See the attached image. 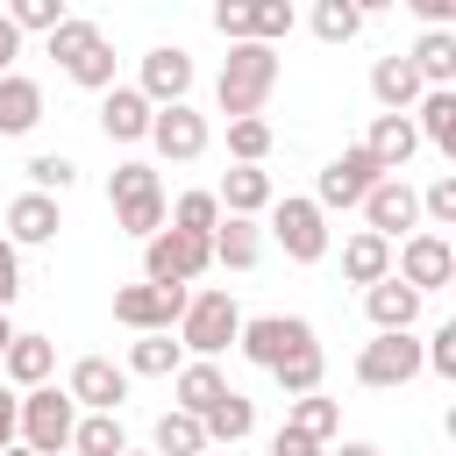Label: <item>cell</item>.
I'll return each instance as SVG.
<instances>
[{
	"label": "cell",
	"instance_id": "6da1fadb",
	"mask_svg": "<svg viewBox=\"0 0 456 456\" xmlns=\"http://www.w3.org/2000/svg\"><path fill=\"white\" fill-rule=\"evenodd\" d=\"M271 86H278V50H271V43H228V64H221V78H214L221 114H228V121L264 114Z\"/></svg>",
	"mask_w": 456,
	"mask_h": 456
},
{
	"label": "cell",
	"instance_id": "7a4b0ae2",
	"mask_svg": "<svg viewBox=\"0 0 456 456\" xmlns=\"http://www.w3.org/2000/svg\"><path fill=\"white\" fill-rule=\"evenodd\" d=\"M242 335V306L221 292V285H207V292H192L185 299V314H178V349H192V356H221L228 342Z\"/></svg>",
	"mask_w": 456,
	"mask_h": 456
},
{
	"label": "cell",
	"instance_id": "3957f363",
	"mask_svg": "<svg viewBox=\"0 0 456 456\" xmlns=\"http://www.w3.org/2000/svg\"><path fill=\"white\" fill-rule=\"evenodd\" d=\"M71 428H78V406H71V392H57V385H28V392H21L14 442H28L36 456H64V449H71Z\"/></svg>",
	"mask_w": 456,
	"mask_h": 456
},
{
	"label": "cell",
	"instance_id": "277c9868",
	"mask_svg": "<svg viewBox=\"0 0 456 456\" xmlns=\"http://www.w3.org/2000/svg\"><path fill=\"white\" fill-rule=\"evenodd\" d=\"M214 264V235H185V228H157L142 242V278L150 285H192Z\"/></svg>",
	"mask_w": 456,
	"mask_h": 456
},
{
	"label": "cell",
	"instance_id": "5b68a950",
	"mask_svg": "<svg viewBox=\"0 0 456 456\" xmlns=\"http://www.w3.org/2000/svg\"><path fill=\"white\" fill-rule=\"evenodd\" d=\"M392 278L413 285L420 299L442 292V285L456 278V249H449V235H442V228H413V235H399V249H392Z\"/></svg>",
	"mask_w": 456,
	"mask_h": 456
},
{
	"label": "cell",
	"instance_id": "8992f818",
	"mask_svg": "<svg viewBox=\"0 0 456 456\" xmlns=\"http://www.w3.org/2000/svg\"><path fill=\"white\" fill-rule=\"evenodd\" d=\"M185 299H192L185 285H150V278H142V285H121V292H114V321L135 328V335H171L178 314H185Z\"/></svg>",
	"mask_w": 456,
	"mask_h": 456
},
{
	"label": "cell",
	"instance_id": "52a82bcc",
	"mask_svg": "<svg viewBox=\"0 0 456 456\" xmlns=\"http://www.w3.org/2000/svg\"><path fill=\"white\" fill-rule=\"evenodd\" d=\"M406 378H420V342H413V328H392V335H378V342L356 349V385L399 392Z\"/></svg>",
	"mask_w": 456,
	"mask_h": 456
},
{
	"label": "cell",
	"instance_id": "ba28073f",
	"mask_svg": "<svg viewBox=\"0 0 456 456\" xmlns=\"http://www.w3.org/2000/svg\"><path fill=\"white\" fill-rule=\"evenodd\" d=\"M378 178H385V171H378V157H370L363 142H349L342 157H328V164H321L314 207H321V214H335V207H363V192H370Z\"/></svg>",
	"mask_w": 456,
	"mask_h": 456
},
{
	"label": "cell",
	"instance_id": "9c48e42d",
	"mask_svg": "<svg viewBox=\"0 0 456 456\" xmlns=\"http://www.w3.org/2000/svg\"><path fill=\"white\" fill-rule=\"evenodd\" d=\"M314 342V321H299V314H256V321H242V335H235V349L256 363V370H278L292 349H306Z\"/></svg>",
	"mask_w": 456,
	"mask_h": 456
},
{
	"label": "cell",
	"instance_id": "30bf717a",
	"mask_svg": "<svg viewBox=\"0 0 456 456\" xmlns=\"http://www.w3.org/2000/svg\"><path fill=\"white\" fill-rule=\"evenodd\" d=\"M164 164H192V157H207V114L200 107H185V100H171V107H157L150 114V135H142Z\"/></svg>",
	"mask_w": 456,
	"mask_h": 456
},
{
	"label": "cell",
	"instance_id": "8fae6325",
	"mask_svg": "<svg viewBox=\"0 0 456 456\" xmlns=\"http://www.w3.org/2000/svg\"><path fill=\"white\" fill-rule=\"evenodd\" d=\"M271 235L285 242L292 264H321L328 256V214L314 200H271Z\"/></svg>",
	"mask_w": 456,
	"mask_h": 456
},
{
	"label": "cell",
	"instance_id": "7c38bea8",
	"mask_svg": "<svg viewBox=\"0 0 456 456\" xmlns=\"http://www.w3.org/2000/svg\"><path fill=\"white\" fill-rule=\"evenodd\" d=\"M64 392H71V406H86V413H121V399H128V370L107 363V356H78Z\"/></svg>",
	"mask_w": 456,
	"mask_h": 456
},
{
	"label": "cell",
	"instance_id": "4fadbf2b",
	"mask_svg": "<svg viewBox=\"0 0 456 456\" xmlns=\"http://www.w3.org/2000/svg\"><path fill=\"white\" fill-rule=\"evenodd\" d=\"M135 93H142L150 107H171V100H185V93H192V50H178V43H157V50L142 57V78H135Z\"/></svg>",
	"mask_w": 456,
	"mask_h": 456
},
{
	"label": "cell",
	"instance_id": "5bb4252c",
	"mask_svg": "<svg viewBox=\"0 0 456 456\" xmlns=\"http://www.w3.org/2000/svg\"><path fill=\"white\" fill-rule=\"evenodd\" d=\"M363 221H370V235H413V221H420V192L406 185V178H378L370 192H363Z\"/></svg>",
	"mask_w": 456,
	"mask_h": 456
},
{
	"label": "cell",
	"instance_id": "9a60e30c",
	"mask_svg": "<svg viewBox=\"0 0 456 456\" xmlns=\"http://www.w3.org/2000/svg\"><path fill=\"white\" fill-rule=\"evenodd\" d=\"M57 228H64V214H57L50 192L7 200V242H14V249H43V242H57Z\"/></svg>",
	"mask_w": 456,
	"mask_h": 456
},
{
	"label": "cell",
	"instance_id": "2e32d148",
	"mask_svg": "<svg viewBox=\"0 0 456 456\" xmlns=\"http://www.w3.org/2000/svg\"><path fill=\"white\" fill-rule=\"evenodd\" d=\"M150 114H157V107H150L135 86H107V93H100V135H107V142H142V135H150Z\"/></svg>",
	"mask_w": 456,
	"mask_h": 456
},
{
	"label": "cell",
	"instance_id": "e0dca14e",
	"mask_svg": "<svg viewBox=\"0 0 456 456\" xmlns=\"http://www.w3.org/2000/svg\"><path fill=\"white\" fill-rule=\"evenodd\" d=\"M363 150L378 157V171H385V178H399V171L413 164V150H420L413 114H378V121H370V135H363Z\"/></svg>",
	"mask_w": 456,
	"mask_h": 456
},
{
	"label": "cell",
	"instance_id": "ac0fdd59",
	"mask_svg": "<svg viewBox=\"0 0 456 456\" xmlns=\"http://www.w3.org/2000/svg\"><path fill=\"white\" fill-rule=\"evenodd\" d=\"M363 314H370V328H378V335L413 328V321H420V292H413V285H399V278H378V285H363Z\"/></svg>",
	"mask_w": 456,
	"mask_h": 456
},
{
	"label": "cell",
	"instance_id": "d6986e66",
	"mask_svg": "<svg viewBox=\"0 0 456 456\" xmlns=\"http://www.w3.org/2000/svg\"><path fill=\"white\" fill-rule=\"evenodd\" d=\"M0 370H7V385H50V370H57V342L50 335H14L7 349H0Z\"/></svg>",
	"mask_w": 456,
	"mask_h": 456
},
{
	"label": "cell",
	"instance_id": "ffe728a7",
	"mask_svg": "<svg viewBox=\"0 0 456 456\" xmlns=\"http://www.w3.org/2000/svg\"><path fill=\"white\" fill-rule=\"evenodd\" d=\"M420 93H428V86H420V71H413V64H406V57H399V50H392V57H378V64H370V100H378V107H385V114H406V107H413V100H420Z\"/></svg>",
	"mask_w": 456,
	"mask_h": 456
},
{
	"label": "cell",
	"instance_id": "44dd1931",
	"mask_svg": "<svg viewBox=\"0 0 456 456\" xmlns=\"http://www.w3.org/2000/svg\"><path fill=\"white\" fill-rule=\"evenodd\" d=\"M413 107H420V114H413V135L435 142L442 157H456V86H428Z\"/></svg>",
	"mask_w": 456,
	"mask_h": 456
},
{
	"label": "cell",
	"instance_id": "7402d4cb",
	"mask_svg": "<svg viewBox=\"0 0 456 456\" xmlns=\"http://www.w3.org/2000/svg\"><path fill=\"white\" fill-rule=\"evenodd\" d=\"M214 200H221V214H264L271 207V171L264 164H228V178L214 185Z\"/></svg>",
	"mask_w": 456,
	"mask_h": 456
},
{
	"label": "cell",
	"instance_id": "603a6c76",
	"mask_svg": "<svg viewBox=\"0 0 456 456\" xmlns=\"http://www.w3.org/2000/svg\"><path fill=\"white\" fill-rule=\"evenodd\" d=\"M256 256H264V228H256L249 214H221V221H214V264L249 271Z\"/></svg>",
	"mask_w": 456,
	"mask_h": 456
},
{
	"label": "cell",
	"instance_id": "cb8c5ba5",
	"mask_svg": "<svg viewBox=\"0 0 456 456\" xmlns=\"http://www.w3.org/2000/svg\"><path fill=\"white\" fill-rule=\"evenodd\" d=\"M171 392H178V399H171V406H178V413H192V420H200V413H207V406H214V399H221V392H228V378H221V370H214V363H207V356H192V363H178V370H171Z\"/></svg>",
	"mask_w": 456,
	"mask_h": 456
},
{
	"label": "cell",
	"instance_id": "d4e9b609",
	"mask_svg": "<svg viewBox=\"0 0 456 456\" xmlns=\"http://www.w3.org/2000/svg\"><path fill=\"white\" fill-rule=\"evenodd\" d=\"M406 64L420 71V86H456V28H420Z\"/></svg>",
	"mask_w": 456,
	"mask_h": 456
},
{
	"label": "cell",
	"instance_id": "484cf974",
	"mask_svg": "<svg viewBox=\"0 0 456 456\" xmlns=\"http://www.w3.org/2000/svg\"><path fill=\"white\" fill-rule=\"evenodd\" d=\"M342 278H349V285H378V278H392V242L370 235V228H356V235L342 242Z\"/></svg>",
	"mask_w": 456,
	"mask_h": 456
},
{
	"label": "cell",
	"instance_id": "4316f807",
	"mask_svg": "<svg viewBox=\"0 0 456 456\" xmlns=\"http://www.w3.org/2000/svg\"><path fill=\"white\" fill-rule=\"evenodd\" d=\"M36 121H43V86L21 78V71H7L0 78V135H28Z\"/></svg>",
	"mask_w": 456,
	"mask_h": 456
},
{
	"label": "cell",
	"instance_id": "83f0119b",
	"mask_svg": "<svg viewBox=\"0 0 456 456\" xmlns=\"http://www.w3.org/2000/svg\"><path fill=\"white\" fill-rule=\"evenodd\" d=\"M278 428H292V435H306V442H335L342 406H335V399H321V392H299V399L285 406V420H278Z\"/></svg>",
	"mask_w": 456,
	"mask_h": 456
},
{
	"label": "cell",
	"instance_id": "f1b7e54d",
	"mask_svg": "<svg viewBox=\"0 0 456 456\" xmlns=\"http://www.w3.org/2000/svg\"><path fill=\"white\" fill-rule=\"evenodd\" d=\"M200 428H207V442H242V435L256 428V406H249V399L228 385V392H221V399L200 413Z\"/></svg>",
	"mask_w": 456,
	"mask_h": 456
},
{
	"label": "cell",
	"instance_id": "f546056e",
	"mask_svg": "<svg viewBox=\"0 0 456 456\" xmlns=\"http://www.w3.org/2000/svg\"><path fill=\"white\" fill-rule=\"evenodd\" d=\"M207 449V428L192 420V413H157V428H150V456H200Z\"/></svg>",
	"mask_w": 456,
	"mask_h": 456
},
{
	"label": "cell",
	"instance_id": "4dcf8cb0",
	"mask_svg": "<svg viewBox=\"0 0 456 456\" xmlns=\"http://www.w3.org/2000/svg\"><path fill=\"white\" fill-rule=\"evenodd\" d=\"M271 378H278V392H285V399L321 392V378H328V349H321V342H306V349H292V356H285Z\"/></svg>",
	"mask_w": 456,
	"mask_h": 456
},
{
	"label": "cell",
	"instance_id": "1f68e13d",
	"mask_svg": "<svg viewBox=\"0 0 456 456\" xmlns=\"http://www.w3.org/2000/svg\"><path fill=\"white\" fill-rule=\"evenodd\" d=\"M128 435H121V413H78L71 428V456H121Z\"/></svg>",
	"mask_w": 456,
	"mask_h": 456
},
{
	"label": "cell",
	"instance_id": "d6a6232c",
	"mask_svg": "<svg viewBox=\"0 0 456 456\" xmlns=\"http://www.w3.org/2000/svg\"><path fill=\"white\" fill-rule=\"evenodd\" d=\"M21 171H28V192H50V200L78 185V164H71L64 150H36V157H28Z\"/></svg>",
	"mask_w": 456,
	"mask_h": 456
},
{
	"label": "cell",
	"instance_id": "836d02e7",
	"mask_svg": "<svg viewBox=\"0 0 456 456\" xmlns=\"http://www.w3.org/2000/svg\"><path fill=\"white\" fill-rule=\"evenodd\" d=\"M178 363H185V356H178V342H171V335H142V342L128 349V363H121V370H128V378H171Z\"/></svg>",
	"mask_w": 456,
	"mask_h": 456
},
{
	"label": "cell",
	"instance_id": "e575fe53",
	"mask_svg": "<svg viewBox=\"0 0 456 456\" xmlns=\"http://www.w3.org/2000/svg\"><path fill=\"white\" fill-rule=\"evenodd\" d=\"M93 43H100V21H78V14H64V21L50 28V57H57L64 71H71V64H78Z\"/></svg>",
	"mask_w": 456,
	"mask_h": 456
},
{
	"label": "cell",
	"instance_id": "d590c367",
	"mask_svg": "<svg viewBox=\"0 0 456 456\" xmlns=\"http://www.w3.org/2000/svg\"><path fill=\"white\" fill-rule=\"evenodd\" d=\"M228 157H235V164H264V157H271V121H264V114L228 121Z\"/></svg>",
	"mask_w": 456,
	"mask_h": 456
},
{
	"label": "cell",
	"instance_id": "8d00e7d4",
	"mask_svg": "<svg viewBox=\"0 0 456 456\" xmlns=\"http://www.w3.org/2000/svg\"><path fill=\"white\" fill-rule=\"evenodd\" d=\"M164 207H171L164 192H150V200H121V207H114V228L135 235V242H150V235L164 228Z\"/></svg>",
	"mask_w": 456,
	"mask_h": 456
},
{
	"label": "cell",
	"instance_id": "74e56055",
	"mask_svg": "<svg viewBox=\"0 0 456 456\" xmlns=\"http://www.w3.org/2000/svg\"><path fill=\"white\" fill-rule=\"evenodd\" d=\"M164 221H171V228H185V235H214L221 200H214V192H178V207H164Z\"/></svg>",
	"mask_w": 456,
	"mask_h": 456
},
{
	"label": "cell",
	"instance_id": "f35d334b",
	"mask_svg": "<svg viewBox=\"0 0 456 456\" xmlns=\"http://www.w3.org/2000/svg\"><path fill=\"white\" fill-rule=\"evenodd\" d=\"M314 36L321 43H356L363 36V14L349 0H314Z\"/></svg>",
	"mask_w": 456,
	"mask_h": 456
},
{
	"label": "cell",
	"instance_id": "ab89813d",
	"mask_svg": "<svg viewBox=\"0 0 456 456\" xmlns=\"http://www.w3.org/2000/svg\"><path fill=\"white\" fill-rule=\"evenodd\" d=\"M0 14H7L21 36H28V28H36V36H50V28L64 21V0H0Z\"/></svg>",
	"mask_w": 456,
	"mask_h": 456
},
{
	"label": "cell",
	"instance_id": "60d3db41",
	"mask_svg": "<svg viewBox=\"0 0 456 456\" xmlns=\"http://www.w3.org/2000/svg\"><path fill=\"white\" fill-rule=\"evenodd\" d=\"M71 86H86V93H107V86H114V43H107V36L71 64Z\"/></svg>",
	"mask_w": 456,
	"mask_h": 456
},
{
	"label": "cell",
	"instance_id": "b9f144b4",
	"mask_svg": "<svg viewBox=\"0 0 456 456\" xmlns=\"http://www.w3.org/2000/svg\"><path fill=\"white\" fill-rule=\"evenodd\" d=\"M292 36V0H256V14H249V43H285Z\"/></svg>",
	"mask_w": 456,
	"mask_h": 456
},
{
	"label": "cell",
	"instance_id": "7bdbcfd3",
	"mask_svg": "<svg viewBox=\"0 0 456 456\" xmlns=\"http://www.w3.org/2000/svg\"><path fill=\"white\" fill-rule=\"evenodd\" d=\"M150 192H164L150 164H114V178H107V200H114V207H121V200H150Z\"/></svg>",
	"mask_w": 456,
	"mask_h": 456
},
{
	"label": "cell",
	"instance_id": "ee69618b",
	"mask_svg": "<svg viewBox=\"0 0 456 456\" xmlns=\"http://www.w3.org/2000/svg\"><path fill=\"white\" fill-rule=\"evenodd\" d=\"M420 214H428L435 228H456V178H435V185L420 192Z\"/></svg>",
	"mask_w": 456,
	"mask_h": 456
},
{
	"label": "cell",
	"instance_id": "f6af8a7d",
	"mask_svg": "<svg viewBox=\"0 0 456 456\" xmlns=\"http://www.w3.org/2000/svg\"><path fill=\"white\" fill-rule=\"evenodd\" d=\"M249 14H256V0H214V28L228 43H249Z\"/></svg>",
	"mask_w": 456,
	"mask_h": 456
},
{
	"label": "cell",
	"instance_id": "bcb514c9",
	"mask_svg": "<svg viewBox=\"0 0 456 456\" xmlns=\"http://www.w3.org/2000/svg\"><path fill=\"white\" fill-rule=\"evenodd\" d=\"M14 299H21V249L0 235V314H7Z\"/></svg>",
	"mask_w": 456,
	"mask_h": 456
},
{
	"label": "cell",
	"instance_id": "7dc6e473",
	"mask_svg": "<svg viewBox=\"0 0 456 456\" xmlns=\"http://www.w3.org/2000/svg\"><path fill=\"white\" fill-rule=\"evenodd\" d=\"M399 7H413L428 28H449V21H456V0H399Z\"/></svg>",
	"mask_w": 456,
	"mask_h": 456
},
{
	"label": "cell",
	"instance_id": "c3c4849f",
	"mask_svg": "<svg viewBox=\"0 0 456 456\" xmlns=\"http://www.w3.org/2000/svg\"><path fill=\"white\" fill-rule=\"evenodd\" d=\"M271 456H328V442H306V435H292V428H278V442H271Z\"/></svg>",
	"mask_w": 456,
	"mask_h": 456
},
{
	"label": "cell",
	"instance_id": "681fc988",
	"mask_svg": "<svg viewBox=\"0 0 456 456\" xmlns=\"http://www.w3.org/2000/svg\"><path fill=\"white\" fill-rule=\"evenodd\" d=\"M14 57H21V28H14L7 14H0V78L14 71Z\"/></svg>",
	"mask_w": 456,
	"mask_h": 456
},
{
	"label": "cell",
	"instance_id": "f907efd6",
	"mask_svg": "<svg viewBox=\"0 0 456 456\" xmlns=\"http://www.w3.org/2000/svg\"><path fill=\"white\" fill-rule=\"evenodd\" d=\"M14 420H21V392H7V385H0V449L14 442Z\"/></svg>",
	"mask_w": 456,
	"mask_h": 456
},
{
	"label": "cell",
	"instance_id": "816d5d0a",
	"mask_svg": "<svg viewBox=\"0 0 456 456\" xmlns=\"http://www.w3.org/2000/svg\"><path fill=\"white\" fill-rule=\"evenodd\" d=\"M328 456H385L378 442H342V449H328Z\"/></svg>",
	"mask_w": 456,
	"mask_h": 456
},
{
	"label": "cell",
	"instance_id": "f5cc1de1",
	"mask_svg": "<svg viewBox=\"0 0 456 456\" xmlns=\"http://www.w3.org/2000/svg\"><path fill=\"white\" fill-rule=\"evenodd\" d=\"M356 14H378V7H399V0H349Z\"/></svg>",
	"mask_w": 456,
	"mask_h": 456
},
{
	"label": "cell",
	"instance_id": "db71d44e",
	"mask_svg": "<svg viewBox=\"0 0 456 456\" xmlns=\"http://www.w3.org/2000/svg\"><path fill=\"white\" fill-rule=\"evenodd\" d=\"M0 456H36V449H28V442H7V449H0Z\"/></svg>",
	"mask_w": 456,
	"mask_h": 456
},
{
	"label": "cell",
	"instance_id": "11a10c76",
	"mask_svg": "<svg viewBox=\"0 0 456 456\" xmlns=\"http://www.w3.org/2000/svg\"><path fill=\"white\" fill-rule=\"evenodd\" d=\"M7 342H14V321H7V314H0V349H7Z\"/></svg>",
	"mask_w": 456,
	"mask_h": 456
},
{
	"label": "cell",
	"instance_id": "9f6ffc18",
	"mask_svg": "<svg viewBox=\"0 0 456 456\" xmlns=\"http://www.w3.org/2000/svg\"><path fill=\"white\" fill-rule=\"evenodd\" d=\"M121 456H150V449H121Z\"/></svg>",
	"mask_w": 456,
	"mask_h": 456
},
{
	"label": "cell",
	"instance_id": "6f0895ef",
	"mask_svg": "<svg viewBox=\"0 0 456 456\" xmlns=\"http://www.w3.org/2000/svg\"><path fill=\"white\" fill-rule=\"evenodd\" d=\"M64 456H71V449H64Z\"/></svg>",
	"mask_w": 456,
	"mask_h": 456
}]
</instances>
